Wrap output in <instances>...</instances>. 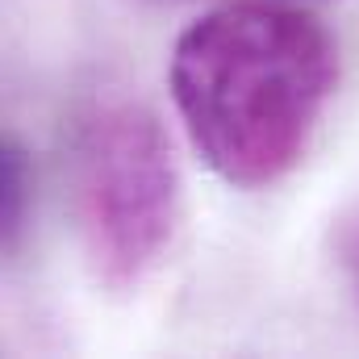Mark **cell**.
Masks as SVG:
<instances>
[{"instance_id": "3957f363", "label": "cell", "mask_w": 359, "mask_h": 359, "mask_svg": "<svg viewBox=\"0 0 359 359\" xmlns=\"http://www.w3.org/2000/svg\"><path fill=\"white\" fill-rule=\"evenodd\" d=\"M34 196V172L17 142L0 138V247L21 234Z\"/></svg>"}, {"instance_id": "6da1fadb", "label": "cell", "mask_w": 359, "mask_h": 359, "mask_svg": "<svg viewBox=\"0 0 359 359\" xmlns=\"http://www.w3.org/2000/svg\"><path fill=\"white\" fill-rule=\"evenodd\" d=\"M172 100L201 159L234 188H268L305 155L339 84L330 29L280 0H234L172 50Z\"/></svg>"}, {"instance_id": "7a4b0ae2", "label": "cell", "mask_w": 359, "mask_h": 359, "mask_svg": "<svg viewBox=\"0 0 359 359\" xmlns=\"http://www.w3.org/2000/svg\"><path fill=\"white\" fill-rule=\"evenodd\" d=\"M76 217L104 288H134L168 255L180 222V168L163 121L138 104H100L76 142Z\"/></svg>"}]
</instances>
